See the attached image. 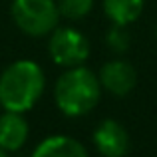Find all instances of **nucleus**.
Returning <instances> with one entry per match:
<instances>
[{"label":"nucleus","instance_id":"7ed1b4c3","mask_svg":"<svg viewBox=\"0 0 157 157\" xmlns=\"http://www.w3.org/2000/svg\"><path fill=\"white\" fill-rule=\"evenodd\" d=\"M10 16L18 30L32 38L50 36L62 18L56 0H12Z\"/></svg>","mask_w":157,"mask_h":157},{"label":"nucleus","instance_id":"9b49d317","mask_svg":"<svg viewBox=\"0 0 157 157\" xmlns=\"http://www.w3.org/2000/svg\"><path fill=\"white\" fill-rule=\"evenodd\" d=\"M105 44L111 52L123 54V52H127V48H129V44H131V36H129V32L125 30V26L113 24V26L109 28V32L105 34Z\"/></svg>","mask_w":157,"mask_h":157},{"label":"nucleus","instance_id":"f8f14e48","mask_svg":"<svg viewBox=\"0 0 157 157\" xmlns=\"http://www.w3.org/2000/svg\"><path fill=\"white\" fill-rule=\"evenodd\" d=\"M4 155H6V151H4L2 147H0V157H4Z\"/></svg>","mask_w":157,"mask_h":157},{"label":"nucleus","instance_id":"6e6552de","mask_svg":"<svg viewBox=\"0 0 157 157\" xmlns=\"http://www.w3.org/2000/svg\"><path fill=\"white\" fill-rule=\"evenodd\" d=\"M34 157H86L88 149L70 135H50L44 137L32 151Z\"/></svg>","mask_w":157,"mask_h":157},{"label":"nucleus","instance_id":"20e7f679","mask_svg":"<svg viewBox=\"0 0 157 157\" xmlns=\"http://www.w3.org/2000/svg\"><path fill=\"white\" fill-rule=\"evenodd\" d=\"M48 54L54 64L62 68L82 66L90 58V42L80 30L72 26H56L50 32Z\"/></svg>","mask_w":157,"mask_h":157},{"label":"nucleus","instance_id":"f03ea898","mask_svg":"<svg viewBox=\"0 0 157 157\" xmlns=\"http://www.w3.org/2000/svg\"><path fill=\"white\" fill-rule=\"evenodd\" d=\"M100 80L84 64L66 68V72L54 84V101H56L58 109L68 117H82V115L90 113L100 104Z\"/></svg>","mask_w":157,"mask_h":157},{"label":"nucleus","instance_id":"0eeeda50","mask_svg":"<svg viewBox=\"0 0 157 157\" xmlns=\"http://www.w3.org/2000/svg\"><path fill=\"white\" fill-rule=\"evenodd\" d=\"M28 133L30 129H28V121L24 119V115L18 111L4 109V113L0 115V147L6 153H14L24 147Z\"/></svg>","mask_w":157,"mask_h":157},{"label":"nucleus","instance_id":"1a4fd4ad","mask_svg":"<svg viewBox=\"0 0 157 157\" xmlns=\"http://www.w3.org/2000/svg\"><path fill=\"white\" fill-rule=\"evenodd\" d=\"M145 0H104V12L111 24L129 26L141 16Z\"/></svg>","mask_w":157,"mask_h":157},{"label":"nucleus","instance_id":"39448f33","mask_svg":"<svg viewBox=\"0 0 157 157\" xmlns=\"http://www.w3.org/2000/svg\"><path fill=\"white\" fill-rule=\"evenodd\" d=\"M98 80L101 84V90L109 92L115 98H125L127 94L133 92L137 84V72L125 60H111L101 66Z\"/></svg>","mask_w":157,"mask_h":157},{"label":"nucleus","instance_id":"f257e3e1","mask_svg":"<svg viewBox=\"0 0 157 157\" xmlns=\"http://www.w3.org/2000/svg\"><path fill=\"white\" fill-rule=\"evenodd\" d=\"M46 90L44 70L34 60H16L0 74V107L26 113Z\"/></svg>","mask_w":157,"mask_h":157},{"label":"nucleus","instance_id":"9d476101","mask_svg":"<svg viewBox=\"0 0 157 157\" xmlns=\"http://www.w3.org/2000/svg\"><path fill=\"white\" fill-rule=\"evenodd\" d=\"M58 10L60 16L68 20H82L92 12L94 0H58Z\"/></svg>","mask_w":157,"mask_h":157},{"label":"nucleus","instance_id":"423d86ee","mask_svg":"<svg viewBox=\"0 0 157 157\" xmlns=\"http://www.w3.org/2000/svg\"><path fill=\"white\" fill-rule=\"evenodd\" d=\"M94 145L105 157H121L129 151V135L115 119H104L94 129Z\"/></svg>","mask_w":157,"mask_h":157}]
</instances>
